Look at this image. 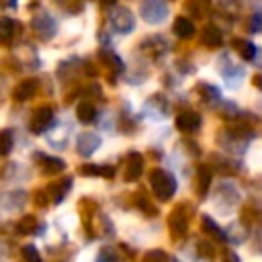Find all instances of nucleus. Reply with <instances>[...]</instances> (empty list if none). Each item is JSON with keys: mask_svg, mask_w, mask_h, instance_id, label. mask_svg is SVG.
Segmentation results:
<instances>
[{"mask_svg": "<svg viewBox=\"0 0 262 262\" xmlns=\"http://www.w3.org/2000/svg\"><path fill=\"white\" fill-rule=\"evenodd\" d=\"M149 184H151V190L156 192V196L160 201H168L174 192H176V180L172 174H168L166 170H151L149 174Z\"/></svg>", "mask_w": 262, "mask_h": 262, "instance_id": "f257e3e1", "label": "nucleus"}, {"mask_svg": "<svg viewBox=\"0 0 262 262\" xmlns=\"http://www.w3.org/2000/svg\"><path fill=\"white\" fill-rule=\"evenodd\" d=\"M141 18L145 23H162L166 16H168V6L162 2V0H143L141 2Z\"/></svg>", "mask_w": 262, "mask_h": 262, "instance_id": "f03ea898", "label": "nucleus"}, {"mask_svg": "<svg viewBox=\"0 0 262 262\" xmlns=\"http://www.w3.org/2000/svg\"><path fill=\"white\" fill-rule=\"evenodd\" d=\"M111 23H113V27H115L119 33H129V31H133V27H135V18H133V14H131L129 8H117V10L111 14Z\"/></svg>", "mask_w": 262, "mask_h": 262, "instance_id": "7ed1b4c3", "label": "nucleus"}, {"mask_svg": "<svg viewBox=\"0 0 262 262\" xmlns=\"http://www.w3.org/2000/svg\"><path fill=\"white\" fill-rule=\"evenodd\" d=\"M33 31L43 39V41H47V39H51L53 37V33H55V20L49 16V14H37V16H33Z\"/></svg>", "mask_w": 262, "mask_h": 262, "instance_id": "20e7f679", "label": "nucleus"}, {"mask_svg": "<svg viewBox=\"0 0 262 262\" xmlns=\"http://www.w3.org/2000/svg\"><path fill=\"white\" fill-rule=\"evenodd\" d=\"M53 121V108L51 106H41L35 111L33 119H31V131L33 133H41L49 127V123Z\"/></svg>", "mask_w": 262, "mask_h": 262, "instance_id": "39448f33", "label": "nucleus"}, {"mask_svg": "<svg viewBox=\"0 0 262 262\" xmlns=\"http://www.w3.org/2000/svg\"><path fill=\"white\" fill-rule=\"evenodd\" d=\"M168 225H170V231H172L176 237H182V235L186 233L188 217H186V213H184L182 207H178L176 211L170 213V217H168Z\"/></svg>", "mask_w": 262, "mask_h": 262, "instance_id": "423d86ee", "label": "nucleus"}, {"mask_svg": "<svg viewBox=\"0 0 262 262\" xmlns=\"http://www.w3.org/2000/svg\"><path fill=\"white\" fill-rule=\"evenodd\" d=\"M176 127L184 133H192L201 127V117L194 113V111H184L176 117Z\"/></svg>", "mask_w": 262, "mask_h": 262, "instance_id": "0eeeda50", "label": "nucleus"}, {"mask_svg": "<svg viewBox=\"0 0 262 262\" xmlns=\"http://www.w3.org/2000/svg\"><path fill=\"white\" fill-rule=\"evenodd\" d=\"M141 170H143V158L139 154H129L127 156V164H125V180L127 182H133L141 176Z\"/></svg>", "mask_w": 262, "mask_h": 262, "instance_id": "6e6552de", "label": "nucleus"}, {"mask_svg": "<svg viewBox=\"0 0 262 262\" xmlns=\"http://www.w3.org/2000/svg\"><path fill=\"white\" fill-rule=\"evenodd\" d=\"M98 145H100V137L94 135V133H82L76 141V147H78L80 156H90Z\"/></svg>", "mask_w": 262, "mask_h": 262, "instance_id": "1a4fd4ad", "label": "nucleus"}, {"mask_svg": "<svg viewBox=\"0 0 262 262\" xmlns=\"http://www.w3.org/2000/svg\"><path fill=\"white\" fill-rule=\"evenodd\" d=\"M35 92H37V82H35V80H25V82H20V84L12 90V98L18 100V102H23V100L33 98Z\"/></svg>", "mask_w": 262, "mask_h": 262, "instance_id": "9d476101", "label": "nucleus"}, {"mask_svg": "<svg viewBox=\"0 0 262 262\" xmlns=\"http://www.w3.org/2000/svg\"><path fill=\"white\" fill-rule=\"evenodd\" d=\"M174 35L180 39H190L194 35V25L186 16H178L174 20Z\"/></svg>", "mask_w": 262, "mask_h": 262, "instance_id": "9b49d317", "label": "nucleus"}, {"mask_svg": "<svg viewBox=\"0 0 262 262\" xmlns=\"http://www.w3.org/2000/svg\"><path fill=\"white\" fill-rule=\"evenodd\" d=\"M233 49L237 51L239 57H244L246 61L254 59L256 55V45L252 41H246V39H233Z\"/></svg>", "mask_w": 262, "mask_h": 262, "instance_id": "f8f14e48", "label": "nucleus"}, {"mask_svg": "<svg viewBox=\"0 0 262 262\" xmlns=\"http://www.w3.org/2000/svg\"><path fill=\"white\" fill-rule=\"evenodd\" d=\"M203 43L209 45V47H219V45L223 43L221 31H219L215 25H207L205 31H203Z\"/></svg>", "mask_w": 262, "mask_h": 262, "instance_id": "ddd939ff", "label": "nucleus"}, {"mask_svg": "<svg viewBox=\"0 0 262 262\" xmlns=\"http://www.w3.org/2000/svg\"><path fill=\"white\" fill-rule=\"evenodd\" d=\"M14 20L8 18V16H2L0 18V45H8L14 37Z\"/></svg>", "mask_w": 262, "mask_h": 262, "instance_id": "4468645a", "label": "nucleus"}, {"mask_svg": "<svg viewBox=\"0 0 262 262\" xmlns=\"http://www.w3.org/2000/svg\"><path fill=\"white\" fill-rule=\"evenodd\" d=\"M76 115H78V119L82 123H92L96 119V108H94V104L90 100H82L78 104V108H76Z\"/></svg>", "mask_w": 262, "mask_h": 262, "instance_id": "2eb2a0df", "label": "nucleus"}, {"mask_svg": "<svg viewBox=\"0 0 262 262\" xmlns=\"http://www.w3.org/2000/svg\"><path fill=\"white\" fill-rule=\"evenodd\" d=\"M80 172L86 174V176H104V178H113L115 176V168L113 166H94V164H90V166H82Z\"/></svg>", "mask_w": 262, "mask_h": 262, "instance_id": "dca6fc26", "label": "nucleus"}, {"mask_svg": "<svg viewBox=\"0 0 262 262\" xmlns=\"http://www.w3.org/2000/svg\"><path fill=\"white\" fill-rule=\"evenodd\" d=\"M203 231H205L207 235L215 237L217 242H225V239H227V237H225V231H223L211 217H203Z\"/></svg>", "mask_w": 262, "mask_h": 262, "instance_id": "f3484780", "label": "nucleus"}, {"mask_svg": "<svg viewBox=\"0 0 262 262\" xmlns=\"http://www.w3.org/2000/svg\"><path fill=\"white\" fill-rule=\"evenodd\" d=\"M39 162H41V168H43V172H47V174H55V172H61V170L66 168L63 160H59V158L41 156V158H39Z\"/></svg>", "mask_w": 262, "mask_h": 262, "instance_id": "a211bd4d", "label": "nucleus"}, {"mask_svg": "<svg viewBox=\"0 0 262 262\" xmlns=\"http://www.w3.org/2000/svg\"><path fill=\"white\" fill-rule=\"evenodd\" d=\"M70 186H72V180H70V178H63L61 182L51 184V186H49V190H51V199H53L55 203H59V201L63 199V194L70 190Z\"/></svg>", "mask_w": 262, "mask_h": 262, "instance_id": "6ab92c4d", "label": "nucleus"}, {"mask_svg": "<svg viewBox=\"0 0 262 262\" xmlns=\"http://www.w3.org/2000/svg\"><path fill=\"white\" fill-rule=\"evenodd\" d=\"M16 229H18L20 233H33V231L37 229V219H35L33 215H27V217H23V219L18 221Z\"/></svg>", "mask_w": 262, "mask_h": 262, "instance_id": "aec40b11", "label": "nucleus"}, {"mask_svg": "<svg viewBox=\"0 0 262 262\" xmlns=\"http://www.w3.org/2000/svg\"><path fill=\"white\" fill-rule=\"evenodd\" d=\"M12 149V131L4 129L0 131V156H6Z\"/></svg>", "mask_w": 262, "mask_h": 262, "instance_id": "412c9836", "label": "nucleus"}, {"mask_svg": "<svg viewBox=\"0 0 262 262\" xmlns=\"http://www.w3.org/2000/svg\"><path fill=\"white\" fill-rule=\"evenodd\" d=\"M102 59L106 61V66H108L113 72H123V61H121L115 53H111V51H102Z\"/></svg>", "mask_w": 262, "mask_h": 262, "instance_id": "4be33fe9", "label": "nucleus"}, {"mask_svg": "<svg viewBox=\"0 0 262 262\" xmlns=\"http://www.w3.org/2000/svg\"><path fill=\"white\" fill-rule=\"evenodd\" d=\"M209 182H211V172L209 168H199V194H205L207 188H209Z\"/></svg>", "mask_w": 262, "mask_h": 262, "instance_id": "5701e85b", "label": "nucleus"}, {"mask_svg": "<svg viewBox=\"0 0 262 262\" xmlns=\"http://www.w3.org/2000/svg\"><path fill=\"white\" fill-rule=\"evenodd\" d=\"M143 262H170V258L164 250H149L143 256Z\"/></svg>", "mask_w": 262, "mask_h": 262, "instance_id": "b1692460", "label": "nucleus"}, {"mask_svg": "<svg viewBox=\"0 0 262 262\" xmlns=\"http://www.w3.org/2000/svg\"><path fill=\"white\" fill-rule=\"evenodd\" d=\"M23 258H25L27 262H41V254L37 252L35 246H25V248H23Z\"/></svg>", "mask_w": 262, "mask_h": 262, "instance_id": "393cba45", "label": "nucleus"}, {"mask_svg": "<svg viewBox=\"0 0 262 262\" xmlns=\"http://www.w3.org/2000/svg\"><path fill=\"white\" fill-rule=\"evenodd\" d=\"M250 27H252V31H260L262 29V14H254Z\"/></svg>", "mask_w": 262, "mask_h": 262, "instance_id": "a878e982", "label": "nucleus"}, {"mask_svg": "<svg viewBox=\"0 0 262 262\" xmlns=\"http://www.w3.org/2000/svg\"><path fill=\"white\" fill-rule=\"evenodd\" d=\"M223 262H239V258H237L235 252L227 250V252H223Z\"/></svg>", "mask_w": 262, "mask_h": 262, "instance_id": "bb28decb", "label": "nucleus"}, {"mask_svg": "<svg viewBox=\"0 0 262 262\" xmlns=\"http://www.w3.org/2000/svg\"><path fill=\"white\" fill-rule=\"evenodd\" d=\"M254 86L262 90V74H258V76H254Z\"/></svg>", "mask_w": 262, "mask_h": 262, "instance_id": "cd10ccee", "label": "nucleus"}, {"mask_svg": "<svg viewBox=\"0 0 262 262\" xmlns=\"http://www.w3.org/2000/svg\"><path fill=\"white\" fill-rule=\"evenodd\" d=\"M100 2H102V4H104V6H113V4H115V2H117V0H100Z\"/></svg>", "mask_w": 262, "mask_h": 262, "instance_id": "c85d7f7f", "label": "nucleus"}]
</instances>
